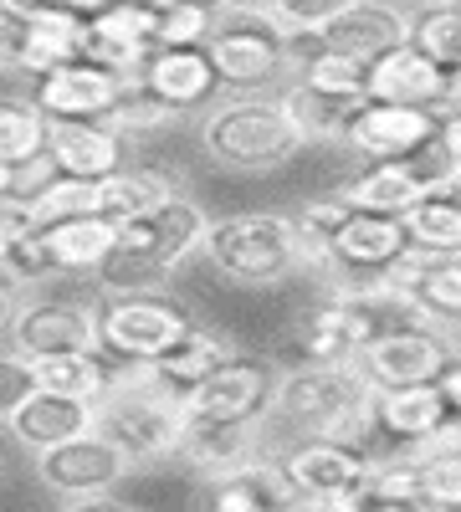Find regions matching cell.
<instances>
[{"instance_id": "f907efd6", "label": "cell", "mask_w": 461, "mask_h": 512, "mask_svg": "<svg viewBox=\"0 0 461 512\" xmlns=\"http://www.w3.org/2000/svg\"><path fill=\"white\" fill-rule=\"evenodd\" d=\"M421 6H461V0H421Z\"/></svg>"}, {"instance_id": "681fc988", "label": "cell", "mask_w": 461, "mask_h": 512, "mask_svg": "<svg viewBox=\"0 0 461 512\" xmlns=\"http://www.w3.org/2000/svg\"><path fill=\"white\" fill-rule=\"evenodd\" d=\"M6 195H16V169L0 164V200H6Z\"/></svg>"}, {"instance_id": "7dc6e473", "label": "cell", "mask_w": 461, "mask_h": 512, "mask_svg": "<svg viewBox=\"0 0 461 512\" xmlns=\"http://www.w3.org/2000/svg\"><path fill=\"white\" fill-rule=\"evenodd\" d=\"M441 149H446L451 169H461V108L456 113H441Z\"/></svg>"}, {"instance_id": "7bdbcfd3", "label": "cell", "mask_w": 461, "mask_h": 512, "mask_svg": "<svg viewBox=\"0 0 461 512\" xmlns=\"http://www.w3.org/2000/svg\"><path fill=\"white\" fill-rule=\"evenodd\" d=\"M36 390V369L31 354L21 349H0V420H11Z\"/></svg>"}, {"instance_id": "d6986e66", "label": "cell", "mask_w": 461, "mask_h": 512, "mask_svg": "<svg viewBox=\"0 0 461 512\" xmlns=\"http://www.w3.org/2000/svg\"><path fill=\"white\" fill-rule=\"evenodd\" d=\"M47 159L57 175L77 180H103L123 164V134L103 118H52L47 128Z\"/></svg>"}, {"instance_id": "d4e9b609", "label": "cell", "mask_w": 461, "mask_h": 512, "mask_svg": "<svg viewBox=\"0 0 461 512\" xmlns=\"http://www.w3.org/2000/svg\"><path fill=\"white\" fill-rule=\"evenodd\" d=\"M139 77L149 82L164 103H175L180 113L195 108V103H205V98L216 93V82H221L216 67H211V57H205V47H154Z\"/></svg>"}, {"instance_id": "ba28073f", "label": "cell", "mask_w": 461, "mask_h": 512, "mask_svg": "<svg viewBox=\"0 0 461 512\" xmlns=\"http://www.w3.org/2000/svg\"><path fill=\"white\" fill-rule=\"evenodd\" d=\"M134 456L118 441H108L98 425L82 436H67L47 451H36V477L47 492L67 497V502H103L123 477H129Z\"/></svg>"}, {"instance_id": "74e56055", "label": "cell", "mask_w": 461, "mask_h": 512, "mask_svg": "<svg viewBox=\"0 0 461 512\" xmlns=\"http://www.w3.org/2000/svg\"><path fill=\"white\" fill-rule=\"evenodd\" d=\"M175 118H180V108L164 103L144 77H123V93H118V103H113V113L103 123H113L118 134H149V128H164Z\"/></svg>"}, {"instance_id": "7a4b0ae2", "label": "cell", "mask_w": 461, "mask_h": 512, "mask_svg": "<svg viewBox=\"0 0 461 512\" xmlns=\"http://www.w3.org/2000/svg\"><path fill=\"white\" fill-rule=\"evenodd\" d=\"M205 231H211V216H205L190 195H175V200L144 210L134 221H118V241H113L108 262L98 272L113 292L154 287L159 277H170L190 251H200Z\"/></svg>"}, {"instance_id": "7c38bea8", "label": "cell", "mask_w": 461, "mask_h": 512, "mask_svg": "<svg viewBox=\"0 0 461 512\" xmlns=\"http://www.w3.org/2000/svg\"><path fill=\"white\" fill-rule=\"evenodd\" d=\"M272 400H277L272 364L231 354L226 364H216L185 395V415H200V420H262V415H272Z\"/></svg>"}, {"instance_id": "b9f144b4", "label": "cell", "mask_w": 461, "mask_h": 512, "mask_svg": "<svg viewBox=\"0 0 461 512\" xmlns=\"http://www.w3.org/2000/svg\"><path fill=\"white\" fill-rule=\"evenodd\" d=\"M349 200H344V190L339 195H323V200H308L298 216V236H303V251H308V262H328V241L339 236V226L349 221Z\"/></svg>"}, {"instance_id": "6da1fadb", "label": "cell", "mask_w": 461, "mask_h": 512, "mask_svg": "<svg viewBox=\"0 0 461 512\" xmlns=\"http://www.w3.org/2000/svg\"><path fill=\"white\" fill-rule=\"evenodd\" d=\"M272 415H282L308 436H344L364 446V436L374 431V384L364 379L359 364L308 359L303 369L277 379Z\"/></svg>"}, {"instance_id": "4dcf8cb0", "label": "cell", "mask_w": 461, "mask_h": 512, "mask_svg": "<svg viewBox=\"0 0 461 512\" xmlns=\"http://www.w3.org/2000/svg\"><path fill=\"white\" fill-rule=\"evenodd\" d=\"M405 236L415 251H461V200L436 180L421 200L405 210Z\"/></svg>"}, {"instance_id": "f1b7e54d", "label": "cell", "mask_w": 461, "mask_h": 512, "mask_svg": "<svg viewBox=\"0 0 461 512\" xmlns=\"http://www.w3.org/2000/svg\"><path fill=\"white\" fill-rule=\"evenodd\" d=\"M41 236H47V246H52L57 272H98L108 262L113 241H118V221L88 210V216H67V221L41 226Z\"/></svg>"}, {"instance_id": "bcb514c9", "label": "cell", "mask_w": 461, "mask_h": 512, "mask_svg": "<svg viewBox=\"0 0 461 512\" xmlns=\"http://www.w3.org/2000/svg\"><path fill=\"white\" fill-rule=\"evenodd\" d=\"M436 384L446 395V441H461V359H451Z\"/></svg>"}, {"instance_id": "3957f363", "label": "cell", "mask_w": 461, "mask_h": 512, "mask_svg": "<svg viewBox=\"0 0 461 512\" xmlns=\"http://www.w3.org/2000/svg\"><path fill=\"white\" fill-rule=\"evenodd\" d=\"M200 251L211 256V267L241 287H272L287 282L298 267H308V251L298 236V221L282 210H241V216L211 221Z\"/></svg>"}, {"instance_id": "1f68e13d", "label": "cell", "mask_w": 461, "mask_h": 512, "mask_svg": "<svg viewBox=\"0 0 461 512\" xmlns=\"http://www.w3.org/2000/svg\"><path fill=\"white\" fill-rule=\"evenodd\" d=\"M354 507H426V497H421V451H400L390 461H374Z\"/></svg>"}, {"instance_id": "277c9868", "label": "cell", "mask_w": 461, "mask_h": 512, "mask_svg": "<svg viewBox=\"0 0 461 512\" xmlns=\"http://www.w3.org/2000/svg\"><path fill=\"white\" fill-rule=\"evenodd\" d=\"M200 144L216 164L257 175V169H282L287 159H298L308 149V134L282 98H236L205 118Z\"/></svg>"}, {"instance_id": "ffe728a7", "label": "cell", "mask_w": 461, "mask_h": 512, "mask_svg": "<svg viewBox=\"0 0 461 512\" xmlns=\"http://www.w3.org/2000/svg\"><path fill=\"white\" fill-rule=\"evenodd\" d=\"M410 251L405 221L385 216V210H349V221L339 236L328 241V262L323 267H354V272H385Z\"/></svg>"}, {"instance_id": "30bf717a", "label": "cell", "mask_w": 461, "mask_h": 512, "mask_svg": "<svg viewBox=\"0 0 461 512\" xmlns=\"http://www.w3.org/2000/svg\"><path fill=\"white\" fill-rule=\"evenodd\" d=\"M456 359L451 338L436 328V323H400V328H385L380 338H369L359 349V369L369 384H431L446 374V364Z\"/></svg>"}, {"instance_id": "9a60e30c", "label": "cell", "mask_w": 461, "mask_h": 512, "mask_svg": "<svg viewBox=\"0 0 461 512\" xmlns=\"http://www.w3.org/2000/svg\"><path fill=\"white\" fill-rule=\"evenodd\" d=\"M123 93V77L103 62L72 57L36 77V108L47 118H108Z\"/></svg>"}, {"instance_id": "f5cc1de1", "label": "cell", "mask_w": 461, "mask_h": 512, "mask_svg": "<svg viewBox=\"0 0 461 512\" xmlns=\"http://www.w3.org/2000/svg\"><path fill=\"white\" fill-rule=\"evenodd\" d=\"M149 6H159V0H149Z\"/></svg>"}, {"instance_id": "e0dca14e", "label": "cell", "mask_w": 461, "mask_h": 512, "mask_svg": "<svg viewBox=\"0 0 461 512\" xmlns=\"http://www.w3.org/2000/svg\"><path fill=\"white\" fill-rule=\"evenodd\" d=\"M6 328H11V349H21V354L103 349L98 344V308H88V303H21Z\"/></svg>"}, {"instance_id": "4316f807", "label": "cell", "mask_w": 461, "mask_h": 512, "mask_svg": "<svg viewBox=\"0 0 461 512\" xmlns=\"http://www.w3.org/2000/svg\"><path fill=\"white\" fill-rule=\"evenodd\" d=\"M231 354H236V349H231V338H221V333H211V328H195V323H190V333L180 338V344H170L159 359H149L144 369H149L170 395L185 400L195 384L211 374L216 364H226Z\"/></svg>"}, {"instance_id": "5b68a950", "label": "cell", "mask_w": 461, "mask_h": 512, "mask_svg": "<svg viewBox=\"0 0 461 512\" xmlns=\"http://www.w3.org/2000/svg\"><path fill=\"white\" fill-rule=\"evenodd\" d=\"M93 425L108 441H118L134 461H159V456L180 451L185 400L164 390L144 364H134V374H118L108 384V395L98 400V420Z\"/></svg>"}, {"instance_id": "f546056e", "label": "cell", "mask_w": 461, "mask_h": 512, "mask_svg": "<svg viewBox=\"0 0 461 512\" xmlns=\"http://www.w3.org/2000/svg\"><path fill=\"white\" fill-rule=\"evenodd\" d=\"M82 31H88V16H77V11H62V6L31 11V41H26V67L21 72L41 77L57 62L82 57Z\"/></svg>"}, {"instance_id": "ac0fdd59", "label": "cell", "mask_w": 461, "mask_h": 512, "mask_svg": "<svg viewBox=\"0 0 461 512\" xmlns=\"http://www.w3.org/2000/svg\"><path fill=\"white\" fill-rule=\"evenodd\" d=\"M313 36H318V47H328V52H344L354 62H374L380 52L410 41V16L400 6H390V0H354L349 11H339Z\"/></svg>"}, {"instance_id": "8d00e7d4", "label": "cell", "mask_w": 461, "mask_h": 512, "mask_svg": "<svg viewBox=\"0 0 461 512\" xmlns=\"http://www.w3.org/2000/svg\"><path fill=\"white\" fill-rule=\"evenodd\" d=\"M31 216L36 226H52V221H67V216H88L98 210V180H77V175H47L31 195Z\"/></svg>"}, {"instance_id": "f35d334b", "label": "cell", "mask_w": 461, "mask_h": 512, "mask_svg": "<svg viewBox=\"0 0 461 512\" xmlns=\"http://www.w3.org/2000/svg\"><path fill=\"white\" fill-rule=\"evenodd\" d=\"M211 21H216V6H200V0H159L154 6L159 47H205Z\"/></svg>"}, {"instance_id": "484cf974", "label": "cell", "mask_w": 461, "mask_h": 512, "mask_svg": "<svg viewBox=\"0 0 461 512\" xmlns=\"http://www.w3.org/2000/svg\"><path fill=\"white\" fill-rule=\"evenodd\" d=\"M211 502L226 512H267V507H298V492H292L282 461L246 456L241 466L211 477Z\"/></svg>"}, {"instance_id": "f6af8a7d", "label": "cell", "mask_w": 461, "mask_h": 512, "mask_svg": "<svg viewBox=\"0 0 461 512\" xmlns=\"http://www.w3.org/2000/svg\"><path fill=\"white\" fill-rule=\"evenodd\" d=\"M26 41H31V11H16L0 0V67H26Z\"/></svg>"}, {"instance_id": "ab89813d", "label": "cell", "mask_w": 461, "mask_h": 512, "mask_svg": "<svg viewBox=\"0 0 461 512\" xmlns=\"http://www.w3.org/2000/svg\"><path fill=\"white\" fill-rule=\"evenodd\" d=\"M0 272H6L11 282H21V287H36V282L57 277L52 246H47V236H41V226H26L0 246Z\"/></svg>"}, {"instance_id": "c3c4849f", "label": "cell", "mask_w": 461, "mask_h": 512, "mask_svg": "<svg viewBox=\"0 0 461 512\" xmlns=\"http://www.w3.org/2000/svg\"><path fill=\"white\" fill-rule=\"evenodd\" d=\"M52 6H62V11H77V16H98L103 6H113V0H52Z\"/></svg>"}, {"instance_id": "d590c367", "label": "cell", "mask_w": 461, "mask_h": 512, "mask_svg": "<svg viewBox=\"0 0 461 512\" xmlns=\"http://www.w3.org/2000/svg\"><path fill=\"white\" fill-rule=\"evenodd\" d=\"M410 41L441 72H461V6H421V16H410Z\"/></svg>"}, {"instance_id": "8fae6325", "label": "cell", "mask_w": 461, "mask_h": 512, "mask_svg": "<svg viewBox=\"0 0 461 512\" xmlns=\"http://www.w3.org/2000/svg\"><path fill=\"white\" fill-rule=\"evenodd\" d=\"M441 139V108H415V103H380L364 98L349 118L344 144L364 159H415Z\"/></svg>"}, {"instance_id": "52a82bcc", "label": "cell", "mask_w": 461, "mask_h": 512, "mask_svg": "<svg viewBox=\"0 0 461 512\" xmlns=\"http://www.w3.org/2000/svg\"><path fill=\"white\" fill-rule=\"evenodd\" d=\"M190 333L185 303L154 287H123L98 308V344L113 364H149Z\"/></svg>"}, {"instance_id": "5bb4252c", "label": "cell", "mask_w": 461, "mask_h": 512, "mask_svg": "<svg viewBox=\"0 0 461 512\" xmlns=\"http://www.w3.org/2000/svg\"><path fill=\"white\" fill-rule=\"evenodd\" d=\"M154 47L159 36L149 0H113L98 16H88V31H82V57L113 67L118 77H139Z\"/></svg>"}, {"instance_id": "9c48e42d", "label": "cell", "mask_w": 461, "mask_h": 512, "mask_svg": "<svg viewBox=\"0 0 461 512\" xmlns=\"http://www.w3.org/2000/svg\"><path fill=\"white\" fill-rule=\"evenodd\" d=\"M374 456L344 436H303L282 456V472L308 507H354Z\"/></svg>"}, {"instance_id": "d6a6232c", "label": "cell", "mask_w": 461, "mask_h": 512, "mask_svg": "<svg viewBox=\"0 0 461 512\" xmlns=\"http://www.w3.org/2000/svg\"><path fill=\"white\" fill-rule=\"evenodd\" d=\"M282 103L292 108V118H298V128L308 134V144H344L349 118H354V108H359V103H349V98L313 93V88H303V82H292V88L282 93Z\"/></svg>"}, {"instance_id": "60d3db41", "label": "cell", "mask_w": 461, "mask_h": 512, "mask_svg": "<svg viewBox=\"0 0 461 512\" xmlns=\"http://www.w3.org/2000/svg\"><path fill=\"white\" fill-rule=\"evenodd\" d=\"M421 497L426 507H461V441H436L421 451Z\"/></svg>"}, {"instance_id": "83f0119b", "label": "cell", "mask_w": 461, "mask_h": 512, "mask_svg": "<svg viewBox=\"0 0 461 512\" xmlns=\"http://www.w3.org/2000/svg\"><path fill=\"white\" fill-rule=\"evenodd\" d=\"M36 369V390H57V395H77V400H103L108 384L118 379L113 359L103 349H67V354H31Z\"/></svg>"}, {"instance_id": "8992f818", "label": "cell", "mask_w": 461, "mask_h": 512, "mask_svg": "<svg viewBox=\"0 0 461 512\" xmlns=\"http://www.w3.org/2000/svg\"><path fill=\"white\" fill-rule=\"evenodd\" d=\"M205 57H211L226 88L257 93L287 72V31L277 26V16L262 0H226V6H216Z\"/></svg>"}, {"instance_id": "e575fe53", "label": "cell", "mask_w": 461, "mask_h": 512, "mask_svg": "<svg viewBox=\"0 0 461 512\" xmlns=\"http://www.w3.org/2000/svg\"><path fill=\"white\" fill-rule=\"evenodd\" d=\"M298 82H303V88H313V93H328V98L364 103L369 98V62H354L344 52L318 47L313 57L298 62Z\"/></svg>"}, {"instance_id": "44dd1931", "label": "cell", "mask_w": 461, "mask_h": 512, "mask_svg": "<svg viewBox=\"0 0 461 512\" xmlns=\"http://www.w3.org/2000/svg\"><path fill=\"white\" fill-rule=\"evenodd\" d=\"M369 98L380 103H415V108H441L446 98V72L415 47V41H400V47L380 52L369 62Z\"/></svg>"}, {"instance_id": "836d02e7", "label": "cell", "mask_w": 461, "mask_h": 512, "mask_svg": "<svg viewBox=\"0 0 461 512\" xmlns=\"http://www.w3.org/2000/svg\"><path fill=\"white\" fill-rule=\"evenodd\" d=\"M47 128L52 118L31 103H0V164L26 169L36 159H47Z\"/></svg>"}, {"instance_id": "4fadbf2b", "label": "cell", "mask_w": 461, "mask_h": 512, "mask_svg": "<svg viewBox=\"0 0 461 512\" xmlns=\"http://www.w3.org/2000/svg\"><path fill=\"white\" fill-rule=\"evenodd\" d=\"M380 282L431 323H461V251H405Z\"/></svg>"}, {"instance_id": "603a6c76", "label": "cell", "mask_w": 461, "mask_h": 512, "mask_svg": "<svg viewBox=\"0 0 461 512\" xmlns=\"http://www.w3.org/2000/svg\"><path fill=\"white\" fill-rule=\"evenodd\" d=\"M257 425L262 420H200L185 415V436H180V456L205 477H221L231 466H241L246 456H257Z\"/></svg>"}, {"instance_id": "7402d4cb", "label": "cell", "mask_w": 461, "mask_h": 512, "mask_svg": "<svg viewBox=\"0 0 461 512\" xmlns=\"http://www.w3.org/2000/svg\"><path fill=\"white\" fill-rule=\"evenodd\" d=\"M93 420H98V405L93 400H77V395H57V390H31V400L6 420L11 425V436L31 451H47L67 436H82V431H93Z\"/></svg>"}, {"instance_id": "ee69618b", "label": "cell", "mask_w": 461, "mask_h": 512, "mask_svg": "<svg viewBox=\"0 0 461 512\" xmlns=\"http://www.w3.org/2000/svg\"><path fill=\"white\" fill-rule=\"evenodd\" d=\"M354 0H267V11L277 16L282 31H318L339 11H349Z\"/></svg>"}, {"instance_id": "2e32d148", "label": "cell", "mask_w": 461, "mask_h": 512, "mask_svg": "<svg viewBox=\"0 0 461 512\" xmlns=\"http://www.w3.org/2000/svg\"><path fill=\"white\" fill-rule=\"evenodd\" d=\"M374 431H385L400 451H426L446 441V395L441 384H374Z\"/></svg>"}, {"instance_id": "cb8c5ba5", "label": "cell", "mask_w": 461, "mask_h": 512, "mask_svg": "<svg viewBox=\"0 0 461 512\" xmlns=\"http://www.w3.org/2000/svg\"><path fill=\"white\" fill-rule=\"evenodd\" d=\"M180 195V175L164 164H118L113 175L98 180V216L108 221H134L144 210Z\"/></svg>"}, {"instance_id": "816d5d0a", "label": "cell", "mask_w": 461, "mask_h": 512, "mask_svg": "<svg viewBox=\"0 0 461 512\" xmlns=\"http://www.w3.org/2000/svg\"><path fill=\"white\" fill-rule=\"evenodd\" d=\"M200 6H226V0H200Z\"/></svg>"}]
</instances>
